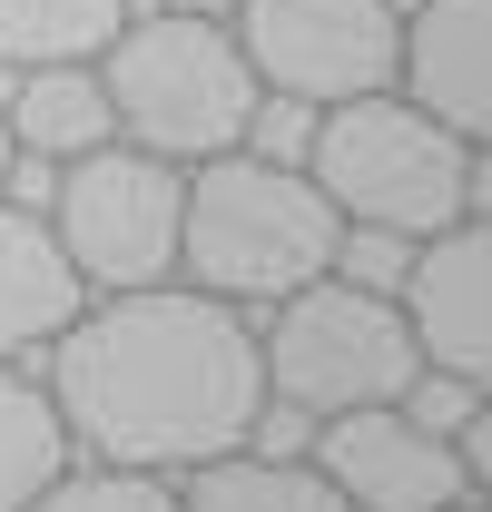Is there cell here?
Masks as SVG:
<instances>
[{
  "instance_id": "12",
  "label": "cell",
  "mask_w": 492,
  "mask_h": 512,
  "mask_svg": "<svg viewBox=\"0 0 492 512\" xmlns=\"http://www.w3.org/2000/svg\"><path fill=\"white\" fill-rule=\"evenodd\" d=\"M0 119L20 138V158H79V148H99V138H119L109 128V89H99V69L89 60H40V69H10V99H0Z\"/></svg>"
},
{
  "instance_id": "8",
  "label": "cell",
  "mask_w": 492,
  "mask_h": 512,
  "mask_svg": "<svg viewBox=\"0 0 492 512\" xmlns=\"http://www.w3.org/2000/svg\"><path fill=\"white\" fill-rule=\"evenodd\" d=\"M315 473L345 493V512H463V503H483V483H463L453 444L404 424L394 404L325 414L315 424Z\"/></svg>"
},
{
  "instance_id": "15",
  "label": "cell",
  "mask_w": 492,
  "mask_h": 512,
  "mask_svg": "<svg viewBox=\"0 0 492 512\" xmlns=\"http://www.w3.org/2000/svg\"><path fill=\"white\" fill-rule=\"evenodd\" d=\"M119 20H128V0H0V60L10 69L99 60Z\"/></svg>"
},
{
  "instance_id": "4",
  "label": "cell",
  "mask_w": 492,
  "mask_h": 512,
  "mask_svg": "<svg viewBox=\"0 0 492 512\" xmlns=\"http://www.w3.org/2000/svg\"><path fill=\"white\" fill-rule=\"evenodd\" d=\"M89 69L109 89V128L148 158H178V168L237 148L256 119V69H246L237 30L197 20V10H128Z\"/></svg>"
},
{
  "instance_id": "11",
  "label": "cell",
  "mask_w": 492,
  "mask_h": 512,
  "mask_svg": "<svg viewBox=\"0 0 492 512\" xmlns=\"http://www.w3.org/2000/svg\"><path fill=\"white\" fill-rule=\"evenodd\" d=\"M79 306H89V286L60 256L50 217L20 207V197H0V365H30Z\"/></svg>"
},
{
  "instance_id": "3",
  "label": "cell",
  "mask_w": 492,
  "mask_h": 512,
  "mask_svg": "<svg viewBox=\"0 0 492 512\" xmlns=\"http://www.w3.org/2000/svg\"><path fill=\"white\" fill-rule=\"evenodd\" d=\"M306 178L325 188V207H335L345 227L433 237V227L492 217L483 148H473V138H453L443 119H424L404 89H365V99H335V109H315Z\"/></svg>"
},
{
  "instance_id": "5",
  "label": "cell",
  "mask_w": 492,
  "mask_h": 512,
  "mask_svg": "<svg viewBox=\"0 0 492 512\" xmlns=\"http://www.w3.org/2000/svg\"><path fill=\"white\" fill-rule=\"evenodd\" d=\"M256 365H266L276 404H306L325 424V414H355V404H394L424 355H414V325L394 296L345 286V276H306L296 296H276L256 316Z\"/></svg>"
},
{
  "instance_id": "6",
  "label": "cell",
  "mask_w": 492,
  "mask_h": 512,
  "mask_svg": "<svg viewBox=\"0 0 492 512\" xmlns=\"http://www.w3.org/2000/svg\"><path fill=\"white\" fill-rule=\"evenodd\" d=\"M178 207H187V168L128 148V138L60 158V178L40 197V217H50V237H60V256L79 266L89 296L178 276Z\"/></svg>"
},
{
  "instance_id": "20",
  "label": "cell",
  "mask_w": 492,
  "mask_h": 512,
  "mask_svg": "<svg viewBox=\"0 0 492 512\" xmlns=\"http://www.w3.org/2000/svg\"><path fill=\"white\" fill-rule=\"evenodd\" d=\"M463 512H483V503H463Z\"/></svg>"
},
{
  "instance_id": "2",
  "label": "cell",
  "mask_w": 492,
  "mask_h": 512,
  "mask_svg": "<svg viewBox=\"0 0 492 512\" xmlns=\"http://www.w3.org/2000/svg\"><path fill=\"white\" fill-rule=\"evenodd\" d=\"M345 217L325 207L306 168L256 158V148H217L187 168V207H178V276L227 296L246 316H266L276 296H296L306 276L335 266Z\"/></svg>"
},
{
  "instance_id": "7",
  "label": "cell",
  "mask_w": 492,
  "mask_h": 512,
  "mask_svg": "<svg viewBox=\"0 0 492 512\" xmlns=\"http://www.w3.org/2000/svg\"><path fill=\"white\" fill-rule=\"evenodd\" d=\"M227 30H237L256 89H286L306 109H335V99L394 89L404 0H237Z\"/></svg>"
},
{
  "instance_id": "16",
  "label": "cell",
  "mask_w": 492,
  "mask_h": 512,
  "mask_svg": "<svg viewBox=\"0 0 492 512\" xmlns=\"http://www.w3.org/2000/svg\"><path fill=\"white\" fill-rule=\"evenodd\" d=\"M20 512H178V473H138V463H89V453H69Z\"/></svg>"
},
{
  "instance_id": "19",
  "label": "cell",
  "mask_w": 492,
  "mask_h": 512,
  "mask_svg": "<svg viewBox=\"0 0 492 512\" xmlns=\"http://www.w3.org/2000/svg\"><path fill=\"white\" fill-rule=\"evenodd\" d=\"M10 168H20V138H10V119H0V188H10Z\"/></svg>"
},
{
  "instance_id": "9",
  "label": "cell",
  "mask_w": 492,
  "mask_h": 512,
  "mask_svg": "<svg viewBox=\"0 0 492 512\" xmlns=\"http://www.w3.org/2000/svg\"><path fill=\"white\" fill-rule=\"evenodd\" d=\"M394 306L414 325V355L424 365L492 384V217L414 237V266H404Z\"/></svg>"
},
{
  "instance_id": "18",
  "label": "cell",
  "mask_w": 492,
  "mask_h": 512,
  "mask_svg": "<svg viewBox=\"0 0 492 512\" xmlns=\"http://www.w3.org/2000/svg\"><path fill=\"white\" fill-rule=\"evenodd\" d=\"M404 266H414V237H394V227H345L325 276H345V286H374V296H394V286H404Z\"/></svg>"
},
{
  "instance_id": "10",
  "label": "cell",
  "mask_w": 492,
  "mask_h": 512,
  "mask_svg": "<svg viewBox=\"0 0 492 512\" xmlns=\"http://www.w3.org/2000/svg\"><path fill=\"white\" fill-rule=\"evenodd\" d=\"M394 89L453 138H492V0H404Z\"/></svg>"
},
{
  "instance_id": "14",
  "label": "cell",
  "mask_w": 492,
  "mask_h": 512,
  "mask_svg": "<svg viewBox=\"0 0 492 512\" xmlns=\"http://www.w3.org/2000/svg\"><path fill=\"white\" fill-rule=\"evenodd\" d=\"M60 463H69V434L40 365H0V512H20Z\"/></svg>"
},
{
  "instance_id": "1",
  "label": "cell",
  "mask_w": 492,
  "mask_h": 512,
  "mask_svg": "<svg viewBox=\"0 0 492 512\" xmlns=\"http://www.w3.org/2000/svg\"><path fill=\"white\" fill-rule=\"evenodd\" d=\"M30 365L60 404L69 453L138 463V473H187L207 453H237L266 404L256 316L187 276L89 296Z\"/></svg>"
},
{
  "instance_id": "17",
  "label": "cell",
  "mask_w": 492,
  "mask_h": 512,
  "mask_svg": "<svg viewBox=\"0 0 492 512\" xmlns=\"http://www.w3.org/2000/svg\"><path fill=\"white\" fill-rule=\"evenodd\" d=\"M483 404H492V384L443 375V365H414V384L394 394V414H404V424H424V434H443V444H453V434H463V424H473Z\"/></svg>"
},
{
  "instance_id": "13",
  "label": "cell",
  "mask_w": 492,
  "mask_h": 512,
  "mask_svg": "<svg viewBox=\"0 0 492 512\" xmlns=\"http://www.w3.org/2000/svg\"><path fill=\"white\" fill-rule=\"evenodd\" d=\"M178 512H345V493L315 473V453H207L178 473Z\"/></svg>"
}]
</instances>
